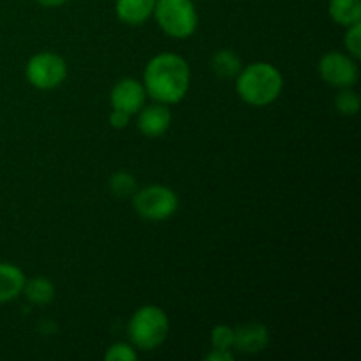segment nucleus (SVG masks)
<instances>
[{
	"label": "nucleus",
	"instance_id": "obj_1",
	"mask_svg": "<svg viewBox=\"0 0 361 361\" xmlns=\"http://www.w3.org/2000/svg\"><path fill=\"white\" fill-rule=\"evenodd\" d=\"M147 95L162 104H176L190 87V67L176 53H161L147 63L143 73Z\"/></svg>",
	"mask_w": 361,
	"mask_h": 361
},
{
	"label": "nucleus",
	"instance_id": "obj_2",
	"mask_svg": "<svg viewBox=\"0 0 361 361\" xmlns=\"http://www.w3.org/2000/svg\"><path fill=\"white\" fill-rule=\"evenodd\" d=\"M235 80L238 97L256 108H263L277 101L284 87L281 71L268 62H254L242 67Z\"/></svg>",
	"mask_w": 361,
	"mask_h": 361
},
{
	"label": "nucleus",
	"instance_id": "obj_3",
	"mask_svg": "<svg viewBox=\"0 0 361 361\" xmlns=\"http://www.w3.org/2000/svg\"><path fill=\"white\" fill-rule=\"evenodd\" d=\"M169 334L168 314L155 305H143L133 314L127 324V335L134 349L154 351Z\"/></svg>",
	"mask_w": 361,
	"mask_h": 361
},
{
	"label": "nucleus",
	"instance_id": "obj_4",
	"mask_svg": "<svg viewBox=\"0 0 361 361\" xmlns=\"http://www.w3.org/2000/svg\"><path fill=\"white\" fill-rule=\"evenodd\" d=\"M154 16L164 34L187 39L197 28V11L192 0H155Z\"/></svg>",
	"mask_w": 361,
	"mask_h": 361
},
{
	"label": "nucleus",
	"instance_id": "obj_5",
	"mask_svg": "<svg viewBox=\"0 0 361 361\" xmlns=\"http://www.w3.org/2000/svg\"><path fill=\"white\" fill-rule=\"evenodd\" d=\"M134 210L147 221H166L178 210V196L166 185H148L133 196Z\"/></svg>",
	"mask_w": 361,
	"mask_h": 361
},
{
	"label": "nucleus",
	"instance_id": "obj_6",
	"mask_svg": "<svg viewBox=\"0 0 361 361\" xmlns=\"http://www.w3.org/2000/svg\"><path fill=\"white\" fill-rule=\"evenodd\" d=\"M25 74L32 87L39 90H51L62 85L67 78V63L56 53L42 51L28 60Z\"/></svg>",
	"mask_w": 361,
	"mask_h": 361
},
{
	"label": "nucleus",
	"instance_id": "obj_7",
	"mask_svg": "<svg viewBox=\"0 0 361 361\" xmlns=\"http://www.w3.org/2000/svg\"><path fill=\"white\" fill-rule=\"evenodd\" d=\"M317 71L328 85L337 88L355 87L360 78L358 62L351 55L341 51L324 53L319 60Z\"/></svg>",
	"mask_w": 361,
	"mask_h": 361
},
{
	"label": "nucleus",
	"instance_id": "obj_8",
	"mask_svg": "<svg viewBox=\"0 0 361 361\" xmlns=\"http://www.w3.org/2000/svg\"><path fill=\"white\" fill-rule=\"evenodd\" d=\"M145 101H147V90H145L143 83L133 80V78H123V80L116 81L109 94L111 108L129 113L130 116L136 115L143 108Z\"/></svg>",
	"mask_w": 361,
	"mask_h": 361
},
{
	"label": "nucleus",
	"instance_id": "obj_9",
	"mask_svg": "<svg viewBox=\"0 0 361 361\" xmlns=\"http://www.w3.org/2000/svg\"><path fill=\"white\" fill-rule=\"evenodd\" d=\"M137 115V127H140L141 134L147 137H159L164 136L168 133L169 126H171V111L168 109V104H157L143 106Z\"/></svg>",
	"mask_w": 361,
	"mask_h": 361
},
{
	"label": "nucleus",
	"instance_id": "obj_10",
	"mask_svg": "<svg viewBox=\"0 0 361 361\" xmlns=\"http://www.w3.org/2000/svg\"><path fill=\"white\" fill-rule=\"evenodd\" d=\"M270 344L268 328L261 323L242 324L235 330V348L247 355H256L264 351Z\"/></svg>",
	"mask_w": 361,
	"mask_h": 361
},
{
	"label": "nucleus",
	"instance_id": "obj_11",
	"mask_svg": "<svg viewBox=\"0 0 361 361\" xmlns=\"http://www.w3.org/2000/svg\"><path fill=\"white\" fill-rule=\"evenodd\" d=\"M155 0H116L115 13L122 23L137 27L154 16Z\"/></svg>",
	"mask_w": 361,
	"mask_h": 361
},
{
	"label": "nucleus",
	"instance_id": "obj_12",
	"mask_svg": "<svg viewBox=\"0 0 361 361\" xmlns=\"http://www.w3.org/2000/svg\"><path fill=\"white\" fill-rule=\"evenodd\" d=\"M27 277L23 270L13 263H0V303H7L23 293Z\"/></svg>",
	"mask_w": 361,
	"mask_h": 361
},
{
	"label": "nucleus",
	"instance_id": "obj_13",
	"mask_svg": "<svg viewBox=\"0 0 361 361\" xmlns=\"http://www.w3.org/2000/svg\"><path fill=\"white\" fill-rule=\"evenodd\" d=\"M328 14L341 27H351L361 21V0H330Z\"/></svg>",
	"mask_w": 361,
	"mask_h": 361
},
{
	"label": "nucleus",
	"instance_id": "obj_14",
	"mask_svg": "<svg viewBox=\"0 0 361 361\" xmlns=\"http://www.w3.org/2000/svg\"><path fill=\"white\" fill-rule=\"evenodd\" d=\"M242 59L233 49H219L212 56V71L222 80H233L242 71Z\"/></svg>",
	"mask_w": 361,
	"mask_h": 361
},
{
	"label": "nucleus",
	"instance_id": "obj_15",
	"mask_svg": "<svg viewBox=\"0 0 361 361\" xmlns=\"http://www.w3.org/2000/svg\"><path fill=\"white\" fill-rule=\"evenodd\" d=\"M23 293L27 300L34 305H48L55 298V286L46 277H35L25 281Z\"/></svg>",
	"mask_w": 361,
	"mask_h": 361
},
{
	"label": "nucleus",
	"instance_id": "obj_16",
	"mask_svg": "<svg viewBox=\"0 0 361 361\" xmlns=\"http://www.w3.org/2000/svg\"><path fill=\"white\" fill-rule=\"evenodd\" d=\"M109 189L116 197H130L137 190L136 178L130 173L118 171L109 178Z\"/></svg>",
	"mask_w": 361,
	"mask_h": 361
},
{
	"label": "nucleus",
	"instance_id": "obj_17",
	"mask_svg": "<svg viewBox=\"0 0 361 361\" xmlns=\"http://www.w3.org/2000/svg\"><path fill=\"white\" fill-rule=\"evenodd\" d=\"M335 109L345 116L356 115L360 109V95L351 87L342 88L337 97H335Z\"/></svg>",
	"mask_w": 361,
	"mask_h": 361
},
{
	"label": "nucleus",
	"instance_id": "obj_18",
	"mask_svg": "<svg viewBox=\"0 0 361 361\" xmlns=\"http://www.w3.org/2000/svg\"><path fill=\"white\" fill-rule=\"evenodd\" d=\"M212 345L214 349H226V351H231L235 348V330L228 324H219L212 330Z\"/></svg>",
	"mask_w": 361,
	"mask_h": 361
},
{
	"label": "nucleus",
	"instance_id": "obj_19",
	"mask_svg": "<svg viewBox=\"0 0 361 361\" xmlns=\"http://www.w3.org/2000/svg\"><path fill=\"white\" fill-rule=\"evenodd\" d=\"M344 44L348 48V55L358 60L361 56V21L348 27V32L344 35Z\"/></svg>",
	"mask_w": 361,
	"mask_h": 361
},
{
	"label": "nucleus",
	"instance_id": "obj_20",
	"mask_svg": "<svg viewBox=\"0 0 361 361\" xmlns=\"http://www.w3.org/2000/svg\"><path fill=\"white\" fill-rule=\"evenodd\" d=\"M106 361H136L137 360V353L134 349L133 344H113L111 348L106 351L104 355Z\"/></svg>",
	"mask_w": 361,
	"mask_h": 361
},
{
	"label": "nucleus",
	"instance_id": "obj_21",
	"mask_svg": "<svg viewBox=\"0 0 361 361\" xmlns=\"http://www.w3.org/2000/svg\"><path fill=\"white\" fill-rule=\"evenodd\" d=\"M130 122V115L126 111H120V109H113L109 113V126L115 127V129H126Z\"/></svg>",
	"mask_w": 361,
	"mask_h": 361
},
{
	"label": "nucleus",
	"instance_id": "obj_22",
	"mask_svg": "<svg viewBox=\"0 0 361 361\" xmlns=\"http://www.w3.org/2000/svg\"><path fill=\"white\" fill-rule=\"evenodd\" d=\"M207 361H233V353L226 351V349H212L207 356Z\"/></svg>",
	"mask_w": 361,
	"mask_h": 361
},
{
	"label": "nucleus",
	"instance_id": "obj_23",
	"mask_svg": "<svg viewBox=\"0 0 361 361\" xmlns=\"http://www.w3.org/2000/svg\"><path fill=\"white\" fill-rule=\"evenodd\" d=\"M35 2L41 4L42 7H60L69 2V0H35Z\"/></svg>",
	"mask_w": 361,
	"mask_h": 361
}]
</instances>
